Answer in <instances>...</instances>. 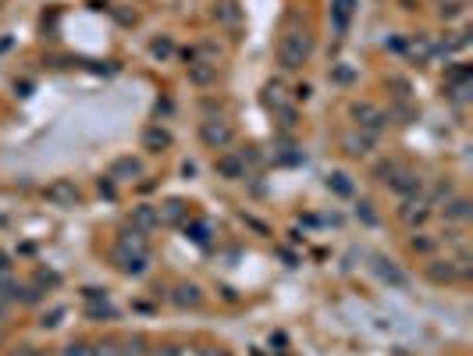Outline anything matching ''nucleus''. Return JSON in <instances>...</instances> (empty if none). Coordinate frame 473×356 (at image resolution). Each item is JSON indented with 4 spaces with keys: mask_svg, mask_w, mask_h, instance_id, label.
<instances>
[{
    "mask_svg": "<svg viewBox=\"0 0 473 356\" xmlns=\"http://www.w3.org/2000/svg\"><path fill=\"white\" fill-rule=\"evenodd\" d=\"M313 54V36L310 29H285L278 39V68L281 71H299Z\"/></svg>",
    "mask_w": 473,
    "mask_h": 356,
    "instance_id": "obj_1",
    "label": "nucleus"
},
{
    "mask_svg": "<svg viewBox=\"0 0 473 356\" xmlns=\"http://www.w3.org/2000/svg\"><path fill=\"white\" fill-rule=\"evenodd\" d=\"M349 118H352V125L360 128V132H367V136H381L385 128H388V111H381L377 103H370V100H352L349 103Z\"/></svg>",
    "mask_w": 473,
    "mask_h": 356,
    "instance_id": "obj_2",
    "label": "nucleus"
},
{
    "mask_svg": "<svg viewBox=\"0 0 473 356\" xmlns=\"http://www.w3.org/2000/svg\"><path fill=\"white\" fill-rule=\"evenodd\" d=\"M263 107L267 111H274L278 118H281V125L285 128H295V103L288 100V89H285V82H278V78H270L267 86H263Z\"/></svg>",
    "mask_w": 473,
    "mask_h": 356,
    "instance_id": "obj_3",
    "label": "nucleus"
},
{
    "mask_svg": "<svg viewBox=\"0 0 473 356\" xmlns=\"http://www.w3.org/2000/svg\"><path fill=\"white\" fill-rule=\"evenodd\" d=\"M200 139L207 150H228L235 139V128L225 118H207V121H200Z\"/></svg>",
    "mask_w": 473,
    "mask_h": 356,
    "instance_id": "obj_4",
    "label": "nucleus"
},
{
    "mask_svg": "<svg viewBox=\"0 0 473 356\" xmlns=\"http://www.w3.org/2000/svg\"><path fill=\"white\" fill-rule=\"evenodd\" d=\"M111 264H114L121 275L139 278V275H146L150 257H146V253H136V250H128V246H121V243H114V246H111Z\"/></svg>",
    "mask_w": 473,
    "mask_h": 356,
    "instance_id": "obj_5",
    "label": "nucleus"
},
{
    "mask_svg": "<svg viewBox=\"0 0 473 356\" xmlns=\"http://www.w3.org/2000/svg\"><path fill=\"white\" fill-rule=\"evenodd\" d=\"M395 214H399V221H402L406 228H413V232H417V228H424V225L431 221L434 207H431L424 196H406V200L399 203V210H395Z\"/></svg>",
    "mask_w": 473,
    "mask_h": 356,
    "instance_id": "obj_6",
    "label": "nucleus"
},
{
    "mask_svg": "<svg viewBox=\"0 0 473 356\" xmlns=\"http://www.w3.org/2000/svg\"><path fill=\"white\" fill-rule=\"evenodd\" d=\"M43 196H46V203H54V207H75V203L82 200L75 178H54V182L43 189Z\"/></svg>",
    "mask_w": 473,
    "mask_h": 356,
    "instance_id": "obj_7",
    "label": "nucleus"
},
{
    "mask_svg": "<svg viewBox=\"0 0 473 356\" xmlns=\"http://www.w3.org/2000/svg\"><path fill=\"white\" fill-rule=\"evenodd\" d=\"M370 268H374V275L385 282V285H392V289H410V275L395 264V260H388V257H370Z\"/></svg>",
    "mask_w": 473,
    "mask_h": 356,
    "instance_id": "obj_8",
    "label": "nucleus"
},
{
    "mask_svg": "<svg viewBox=\"0 0 473 356\" xmlns=\"http://www.w3.org/2000/svg\"><path fill=\"white\" fill-rule=\"evenodd\" d=\"M214 175L221 182H242L245 178V157L238 150H228V153H218L214 161Z\"/></svg>",
    "mask_w": 473,
    "mask_h": 356,
    "instance_id": "obj_9",
    "label": "nucleus"
},
{
    "mask_svg": "<svg viewBox=\"0 0 473 356\" xmlns=\"http://www.w3.org/2000/svg\"><path fill=\"white\" fill-rule=\"evenodd\" d=\"M342 153L345 157H352V161H363V157H370L374 153V136H367V132H360V128H352V132H345L342 136Z\"/></svg>",
    "mask_w": 473,
    "mask_h": 356,
    "instance_id": "obj_10",
    "label": "nucleus"
},
{
    "mask_svg": "<svg viewBox=\"0 0 473 356\" xmlns=\"http://www.w3.org/2000/svg\"><path fill=\"white\" fill-rule=\"evenodd\" d=\"M388 185H392V193H399L402 200H406V196H424V175L413 171V168H399L395 178H392Z\"/></svg>",
    "mask_w": 473,
    "mask_h": 356,
    "instance_id": "obj_11",
    "label": "nucleus"
},
{
    "mask_svg": "<svg viewBox=\"0 0 473 356\" xmlns=\"http://www.w3.org/2000/svg\"><path fill=\"white\" fill-rule=\"evenodd\" d=\"M139 143H143V150H146V153H164V150H171V146H175V136H171L164 125H146V128H143V136H139Z\"/></svg>",
    "mask_w": 473,
    "mask_h": 356,
    "instance_id": "obj_12",
    "label": "nucleus"
},
{
    "mask_svg": "<svg viewBox=\"0 0 473 356\" xmlns=\"http://www.w3.org/2000/svg\"><path fill=\"white\" fill-rule=\"evenodd\" d=\"M424 275H427L434 285H456V282H459V271H456V260H452V257H445V260L434 257V260L424 268Z\"/></svg>",
    "mask_w": 473,
    "mask_h": 356,
    "instance_id": "obj_13",
    "label": "nucleus"
},
{
    "mask_svg": "<svg viewBox=\"0 0 473 356\" xmlns=\"http://www.w3.org/2000/svg\"><path fill=\"white\" fill-rule=\"evenodd\" d=\"M214 21L221 29H228V32H238L242 29V7H238L235 0H218L214 4Z\"/></svg>",
    "mask_w": 473,
    "mask_h": 356,
    "instance_id": "obj_14",
    "label": "nucleus"
},
{
    "mask_svg": "<svg viewBox=\"0 0 473 356\" xmlns=\"http://www.w3.org/2000/svg\"><path fill=\"white\" fill-rule=\"evenodd\" d=\"M442 218L452 221V225H467L473 218V203L467 196H449V200L442 203Z\"/></svg>",
    "mask_w": 473,
    "mask_h": 356,
    "instance_id": "obj_15",
    "label": "nucleus"
},
{
    "mask_svg": "<svg viewBox=\"0 0 473 356\" xmlns=\"http://www.w3.org/2000/svg\"><path fill=\"white\" fill-rule=\"evenodd\" d=\"M171 303H175L178 310H196V307L203 303V289H200L196 282H182V285H175Z\"/></svg>",
    "mask_w": 473,
    "mask_h": 356,
    "instance_id": "obj_16",
    "label": "nucleus"
},
{
    "mask_svg": "<svg viewBox=\"0 0 473 356\" xmlns=\"http://www.w3.org/2000/svg\"><path fill=\"white\" fill-rule=\"evenodd\" d=\"M189 82L196 86V89H210L214 82H218V64H207V61H189Z\"/></svg>",
    "mask_w": 473,
    "mask_h": 356,
    "instance_id": "obj_17",
    "label": "nucleus"
},
{
    "mask_svg": "<svg viewBox=\"0 0 473 356\" xmlns=\"http://www.w3.org/2000/svg\"><path fill=\"white\" fill-rule=\"evenodd\" d=\"M139 175H143V164H139L136 157H118V161L111 164V171H107L111 182H132V178H139Z\"/></svg>",
    "mask_w": 473,
    "mask_h": 356,
    "instance_id": "obj_18",
    "label": "nucleus"
},
{
    "mask_svg": "<svg viewBox=\"0 0 473 356\" xmlns=\"http://www.w3.org/2000/svg\"><path fill=\"white\" fill-rule=\"evenodd\" d=\"M402 50H406L417 64H424V61L434 57V43H431V36H410V39L402 43Z\"/></svg>",
    "mask_w": 473,
    "mask_h": 356,
    "instance_id": "obj_19",
    "label": "nucleus"
},
{
    "mask_svg": "<svg viewBox=\"0 0 473 356\" xmlns=\"http://www.w3.org/2000/svg\"><path fill=\"white\" fill-rule=\"evenodd\" d=\"M114 243H121V246H128V250H136V253H146L150 257V239H146V232H139L136 225H125L121 232H118V239Z\"/></svg>",
    "mask_w": 473,
    "mask_h": 356,
    "instance_id": "obj_20",
    "label": "nucleus"
},
{
    "mask_svg": "<svg viewBox=\"0 0 473 356\" xmlns=\"http://www.w3.org/2000/svg\"><path fill=\"white\" fill-rule=\"evenodd\" d=\"M185 214H189L185 200H168V203H161V207H157L161 225H182V221H185Z\"/></svg>",
    "mask_w": 473,
    "mask_h": 356,
    "instance_id": "obj_21",
    "label": "nucleus"
},
{
    "mask_svg": "<svg viewBox=\"0 0 473 356\" xmlns=\"http://www.w3.org/2000/svg\"><path fill=\"white\" fill-rule=\"evenodd\" d=\"M352 11H356V0H331V21H335V32L338 36H345Z\"/></svg>",
    "mask_w": 473,
    "mask_h": 356,
    "instance_id": "obj_22",
    "label": "nucleus"
},
{
    "mask_svg": "<svg viewBox=\"0 0 473 356\" xmlns=\"http://www.w3.org/2000/svg\"><path fill=\"white\" fill-rule=\"evenodd\" d=\"M132 225H136L139 232H153V228L161 225V218H157V207H150V203H139V207H132Z\"/></svg>",
    "mask_w": 473,
    "mask_h": 356,
    "instance_id": "obj_23",
    "label": "nucleus"
},
{
    "mask_svg": "<svg viewBox=\"0 0 473 356\" xmlns=\"http://www.w3.org/2000/svg\"><path fill=\"white\" fill-rule=\"evenodd\" d=\"M438 243H442L438 235H427V232H420V228H417V235L410 239V250H413V253H420V257H434Z\"/></svg>",
    "mask_w": 473,
    "mask_h": 356,
    "instance_id": "obj_24",
    "label": "nucleus"
},
{
    "mask_svg": "<svg viewBox=\"0 0 473 356\" xmlns=\"http://www.w3.org/2000/svg\"><path fill=\"white\" fill-rule=\"evenodd\" d=\"M399 168H402V164H399V161H392V157H381V161H377V164H374V178H377V182H385V185H388V182H392V178H395V171H399Z\"/></svg>",
    "mask_w": 473,
    "mask_h": 356,
    "instance_id": "obj_25",
    "label": "nucleus"
},
{
    "mask_svg": "<svg viewBox=\"0 0 473 356\" xmlns=\"http://www.w3.org/2000/svg\"><path fill=\"white\" fill-rule=\"evenodd\" d=\"M463 11H467V4H463V0H442V4H438L442 21H456V18H463Z\"/></svg>",
    "mask_w": 473,
    "mask_h": 356,
    "instance_id": "obj_26",
    "label": "nucleus"
},
{
    "mask_svg": "<svg viewBox=\"0 0 473 356\" xmlns=\"http://www.w3.org/2000/svg\"><path fill=\"white\" fill-rule=\"evenodd\" d=\"M327 185H331L338 196H352V182H349L345 171H331V175H327Z\"/></svg>",
    "mask_w": 473,
    "mask_h": 356,
    "instance_id": "obj_27",
    "label": "nucleus"
},
{
    "mask_svg": "<svg viewBox=\"0 0 473 356\" xmlns=\"http://www.w3.org/2000/svg\"><path fill=\"white\" fill-rule=\"evenodd\" d=\"M185 235L193 239V243H210V221H193V225H185Z\"/></svg>",
    "mask_w": 473,
    "mask_h": 356,
    "instance_id": "obj_28",
    "label": "nucleus"
},
{
    "mask_svg": "<svg viewBox=\"0 0 473 356\" xmlns=\"http://www.w3.org/2000/svg\"><path fill=\"white\" fill-rule=\"evenodd\" d=\"M150 54H153V57H161V61L175 57V43H171V36H161V39H153V43H150Z\"/></svg>",
    "mask_w": 473,
    "mask_h": 356,
    "instance_id": "obj_29",
    "label": "nucleus"
},
{
    "mask_svg": "<svg viewBox=\"0 0 473 356\" xmlns=\"http://www.w3.org/2000/svg\"><path fill=\"white\" fill-rule=\"evenodd\" d=\"M14 300H21L25 307H36V303L43 300V293H39L36 285H25V289H14Z\"/></svg>",
    "mask_w": 473,
    "mask_h": 356,
    "instance_id": "obj_30",
    "label": "nucleus"
},
{
    "mask_svg": "<svg viewBox=\"0 0 473 356\" xmlns=\"http://www.w3.org/2000/svg\"><path fill=\"white\" fill-rule=\"evenodd\" d=\"M86 314H89V317H107V321H114V317H118V310H114L107 300H103V303H89V307H86Z\"/></svg>",
    "mask_w": 473,
    "mask_h": 356,
    "instance_id": "obj_31",
    "label": "nucleus"
},
{
    "mask_svg": "<svg viewBox=\"0 0 473 356\" xmlns=\"http://www.w3.org/2000/svg\"><path fill=\"white\" fill-rule=\"evenodd\" d=\"M61 321H64V307H54L50 314H43V321H39V328H46V332H50V328H57Z\"/></svg>",
    "mask_w": 473,
    "mask_h": 356,
    "instance_id": "obj_32",
    "label": "nucleus"
},
{
    "mask_svg": "<svg viewBox=\"0 0 473 356\" xmlns=\"http://www.w3.org/2000/svg\"><path fill=\"white\" fill-rule=\"evenodd\" d=\"M388 86H392V89H399V93H395L399 100H410V96H413L410 82H406V78H399V75H392V78H388Z\"/></svg>",
    "mask_w": 473,
    "mask_h": 356,
    "instance_id": "obj_33",
    "label": "nucleus"
},
{
    "mask_svg": "<svg viewBox=\"0 0 473 356\" xmlns=\"http://www.w3.org/2000/svg\"><path fill=\"white\" fill-rule=\"evenodd\" d=\"M61 356H93V346L89 342H71V346H64Z\"/></svg>",
    "mask_w": 473,
    "mask_h": 356,
    "instance_id": "obj_34",
    "label": "nucleus"
},
{
    "mask_svg": "<svg viewBox=\"0 0 473 356\" xmlns=\"http://www.w3.org/2000/svg\"><path fill=\"white\" fill-rule=\"evenodd\" d=\"M93 356H125L114 342H100V346H93Z\"/></svg>",
    "mask_w": 473,
    "mask_h": 356,
    "instance_id": "obj_35",
    "label": "nucleus"
},
{
    "mask_svg": "<svg viewBox=\"0 0 473 356\" xmlns=\"http://www.w3.org/2000/svg\"><path fill=\"white\" fill-rule=\"evenodd\" d=\"M242 221H245V225H249V228H253V232H260V235H270V228H267V225H263V221H256V218H253V214H242Z\"/></svg>",
    "mask_w": 473,
    "mask_h": 356,
    "instance_id": "obj_36",
    "label": "nucleus"
},
{
    "mask_svg": "<svg viewBox=\"0 0 473 356\" xmlns=\"http://www.w3.org/2000/svg\"><path fill=\"white\" fill-rule=\"evenodd\" d=\"M82 300H86V303H103L107 293H100V289H82Z\"/></svg>",
    "mask_w": 473,
    "mask_h": 356,
    "instance_id": "obj_37",
    "label": "nucleus"
},
{
    "mask_svg": "<svg viewBox=\"0 0 473 356\" xmlns=\"http://www.w3.org/2000/svg\"><path fill=\"white\" fill-rule=\"evenodd\" d=\"M150 356H182L178 346H157V350H150Z\"/></svg>",
    "mask_w": 473,
    "mask_h": 356,
    "instance_id": "obj_38",
    "label": "nucleus"
},
{
    "mask_svg": "<svg viewBox=\"0 0 473 356\" xmlns=\"http://www.w3.org/2000/svg\"><path fill=\"white\" fill-rule=\"evenodd\" d=\"M196 356H232V353L221 350V346H203V350H196Z\"/></svg>",
    "mask_w": 473,
    "mask_h": 356,
    "instance_id": "obj_39",
    "label": "nucleus"
},
{
    "mask_svg": "<svg viewBox=\"0 0 473 356\" xmlns=\"http://www.w3.org/2000/svg\"><path fill=\"white\" fill-rule=\"evenodd\" d=\"M100 193H103L107 200H114V182H111V178H100Z\"/></svg>",
    "mask_w": 473,
    "mask_h": 356,
    "instance_id": "obj_40",
    "label": "nucleus"
},
{
    "mask_svg": "<svg viewBox=\"0 0 473 356\" xmlns=\"http://www.w3.org/2000/svg\"><path fill=\"white\" fill-rule=\"evenodd\" d=\"M310 93H313V89L302 82V86H295V93H292V96H295V100H310Z\"/></svg>",
    "mask_w": 473,
    "mask_h": 356,
    "instance_id": "obj_41",
    "label": "nucleus"
},
{
    "mask_svg": "<svg viewBox=\"0 0 473 356\" xmlns=\"http://www.w3.org/2000/svg\"><path fill=\"white\" fill-rule=\"evenodd\" d=\"M360 214H363V221H367V225H374V221H377V218H374V210H370V203H360Z\"/></svg>",
    "mask_w": 473,
    "mask_h": 356,
    "instance_id": "obj_42",
    "label": "nucleus"
},
{
    "mask_svg": "<svg viewBox=\"0 0 473 356\" xmlns=\"http://www.w3.org/2000/svg\"><path fill=\"white\" fill-rule=\"evenodd\" d=\"M335 78H338V82H349V78H352V71H349V68H338V75H335Z\"/></svg>",
    "mask_w": 473,
    "mask_h": 356,
    "instance_id": "obj_43",
    "label": "nucleus"
},
{
    "mask_svg": "<svg viewBox=\"0 0 473 356\" xmlns=\"http://www.w3.org/2000/svg\"><path fill=\"white\" fill-rule=\"evenodd\" d=\"M11 271V260H7V253H0V275H7Z\"/></svg>",
    "mask_w": 473,
    "mask_h": 356,
    "instance_id": "obj_44",
    "label": "nucleus"
},
{
    "mask_svg": "<svg viewBox=\"0 0 473 356\" xmlns=\"http://www.w3.org/2000/svg\"><path fill=\"white\" fill-rule=\"evenodd\" d=\"M434 4H442V0H434Z\"/></svg>",
    "mask_w": 473,
    "mask_h": 356,
    "instance_id": "obj_45",
    "label": "nucleus"
}]
</instances>
